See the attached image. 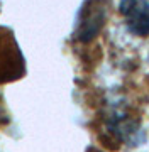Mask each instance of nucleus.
<instances>
[{
	"instance_id": "f257e3e1",
	"label": "nucleus",
	"mask_w": 149,
	"mask_h": 152,
	"mask_svg": "<svg viewBox=\"0 0 149 152\" xmlns=\"http://www.w3.org/2000/svg\"><path fill=\"white\" fill-rule=\"evenodd\" d=\"M105 17H107V2L105 0H87V4L81 9V19H80L76 37L85 42L93 39L103 26Z\"/></svg>"
},
{
	"instance_id": "f03ea898",
	"label": "nucleus",
	"mask_w": 149,
	"mask_h": 152,
	"mask_svg": "<svg viewBox=\"0 0 149 152\" xmlns=\"http://www.w3.org/2000/svg\"><path fill=\"white\" fill-rule=\"evenodd\" d=\"M119 10L134 36L144 37L149 34V0H122Z\"/></svg>"
},
{
	"instance_id": "7ed1b4c3",
	"label": "nucleus",
	"mask_w": 149,
	"mask_h": 152,
	"mask_svg": "<svg viewBox=\"0 0 149 152\" xmlns=\"http://www.w3.org/2000/svg\"><path fill=\"white\" fill-rule=\"evenodd\" d=\"M12 37H0V81L21 78L24 73V58Z\"/></svg>"
}]
</instances>
